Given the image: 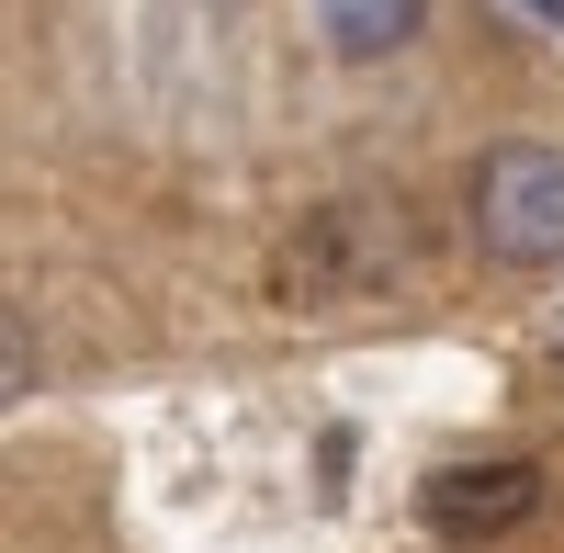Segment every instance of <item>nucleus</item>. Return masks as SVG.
<instances>
[{
	"instance_id": "nucleus-1",
	"label": "nucleus",
	"mask_w": 564,
	"mask_h": 553,
	"mask_svg": "<svg viewBox=\"0 0 564 553\" xmlns=\"http://www.w3.org/2000/svg\"><path fill=\"white\" fill-rule=\"evenodd\" d=\"M406 260H417L406 215L372 204V193H339V204H316L294 238H282L271 294H282V305H361V294H384Z\"/></svg>"
},
{
	"instance_id": "nucleus-2",
	"label": "nucleus",
	"mask_w": 564,
	"mask_h": 553,
	"mask_svg": "<svg viewBox=\"0 0 564 553\" xmlns=\"http://www.w3.org/2000/svg\"><path fill=\"white\" fill-rule=\"evenodd\" d=\"M463 215H475V249H486V260L553 271V260H564V148H531V135L486 148L475 181H463Z\"/></svg>"
},
{
	"instance_id": "nucleus-3",
	"label": "nucleus",
	"mask_w": 564,
	"mask_h": 553,
	"mask_svg": "<svg viewBox=\"0 0 564 553\" xmlns=\"http://www.w3.org/2000/svg\"><path fill=\"white\" fill-rule=\"evenodd\" d=\"M417 520L441 542H497V531H531L542 520V464L520 452H486V464H441L417 486Z\"/></svg>"
},
{
	"instance_id": "nucleus-4",
	"label": "nucleus",
	"mask_w": 564,
	"mask_h": 553,
	"mask_svg": "<svg viewBox=\"0 0 564 553\" xmlns=\"http://www.w3.org/2000/svg\"><path fill=\"white\" fill-rule=\"evenodd\" d=\"M316 23L339 57H395V45L430 23V0H316Z\"/></svg>"
},
{
	"instance_id": "nucleus-5",
	"label": "nucleus",
	"mask_w": 564,
	"mask_h": 553,
	"mask_svg": "<svg viewBox=\"0 0 564 553\" xmlns=\"http://www.w3.org/2000/svg\"><path fill=\"white\" fill-rule=\"evenodd\" d=\"M23 384H34V339H23V316L0 305V406H12Z\"/></svg>"
},
{
	"instance_id": "nucleus-6",
	"label": "nucleus",
	"mask_w": 564,
	"mask_h": 553,
	"mask_svg": "<svg viewBox=\"0 0 564 553\" xmlns=\"http://www.w3.org/2000/svg\"><path fill=\"white\" fill-rule=\"evenodd\" d=\"M520 23H542V34H564V0H508Z\"/></svg>"
}]
</instances>
